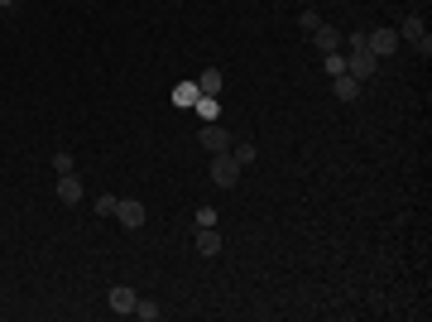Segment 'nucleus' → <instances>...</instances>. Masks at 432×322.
Wrapping results in <instances>:
<instances>
[{"mask_svg": "<svg viewBox=\"0 0 432 322\" xmlns=\"http://www.w3.org/2000/svg\"><path fill=\"white\" fill-rule=\"evenodd\" d=\"M394 34H399V44H408L418 58H432V34H428V25H423L418 15H408V20L394 29Z\"/></svg>", "mask_w": 432, "mask_h": 322, "instance_id": "f257e3e1", "label": "nucleus"}, {"mask_svg": "<svg viewBox=\"0 0 432 322\" xmlns=\"http://www.w3.org/2000/svg\"><path fill=\"white\" fill-rule=\"evenodd\" d=\"M375 73H379V58L370 49H346V78L365 82V78H375Z\"/></svg>", "mask_w": 432, "mask_h": 322, "instance_id": "f03ea898", "label": "nucleus"}, {"mask_svg": "<svg viewBox=\"0 0 432 322\" xmlns=\"http://www.w3.org/2000/svg\"><path fill=\"white\" fill-rule=\"evenodd\" d=\"M212 183L216 188H236V183H241V163H236L231 149H226V154H212Z\"/></svg>", "mask_w": 432, "mask_h": 322, "instance_id": "7ed1b4c3", "label": "nucleus"}, {"mask_svg": "<svg viewBox=\"0 0 432 322\" xmlns=\"http://www.w3.org/2000/svg\"><path fill=\"white\" fill-rule=\"evenodd\" d=\"M365 49L384 63V58L399 54V34H394V29H370V34H365Z\"/></svg>", "mask_w": 432, "mask_h": 322, "instance_id": "20e7f679", "label": "nucleus"}, {"mask_svg": "<svg viewBox=\"0 0 432 322\" xmlns=\"http://www.w3.org/2000/svg\"><path fill=\"white\" fill-rule=\"evenodd\" d=\"M144 202H139V197H120V202H115V221H120V226H125V231H139V226H144Z\"/></svg>", "mask_w": 432, "mask_h": 322, "instance_id": "39448f33", "label": "nucleus"}, {"mask_svg": "<svg viewBox=\"0 0 432 322\" xmlns=\"http://www.w3.org/2000/svg\"><path fill=\"white\" fill-rule=\"evenodd\" d=\"M106 303H110V313H115V318H130V313H135V303H139V294L130 289V284H115V289L106 294Z\"/></svg>", "mask_w": 432, "mask_h": 322, "instance_id": "423d86ee", "label": "nucleus"}, {"mask_svg": "<svg viewBox=\"0 0 432 322\" xmlns=\"http://www.w3.org/2000/svg\"><path fill=\"white\" fill-rule=\"evenodd\" d=\"M197 144H202L207 154H226V149H231V135L221 130L216 120H207V125H202V135H197Z\"/></svg>", "mask_w": 432, "mask_h": 322, "instance_id": "0eeeda50", "label": "nucleus"}, {"mask_svg": "<svg viewBox=\"0 0 432 322\" xmlns=\"http://www.w3.org/2000/svg\"><path fill=\"white\" fill-rule=\"evenodd\" d=\"M307 39L317 44V54H336L346 34H341V29H336V25H317V29H312V34H307Z\"/></svg>", "mask_w": 432, "mask_h": 322, "instance_id": "6e6552de", "label": "nucleus"}, {"mask_svg": "<svg viewBox=\"0 0 432 322\" xmlns=\"http://www.w3.org/2000/svg\"><path fill=\"white\" fill-rule=\"evenodd\" d=\"M58 202H63V207H77L82 202V178L77 173H58Z\"/></svg>", "mask_w": 432, "mask_h": 322, "instance_id": "1a4fd4ad", "label": "nucleus"}, {"mask_svg": "<svg viewBox=\"0 0 432 322\" xmlns=\"http://www.w3.org/2000/svg\"><path fill=\"white\" fill-rule=\"evenodd\" d=\"M221 87H226V73H221V68H202L197 92H202V97H221Z\"/></svg>", "mask_w": 432, "mask_h": 322, "instance_id": "9d476101", "label": "nucleus"}, {"mask_svg": "<svg viewBox=\"0 0 432 322\" xmlns=\"http://www.w3.org/2000/svg\"><path fill=\"white\" fill-rule=\"evenodd\" d=\"M331 92H336V101H346V106H351V101H360V82L346 78V73H341V78H331Z\"/></svg>", "mask_w": 432, "mask_h": 322, "instance_id": "9b49d317", "label": "nucleus"}, {"mask_svg": "<svg viewBox=\"0 0 432 322\" xmlns=\"http://www.w3.org/2000/svg\"><path fill=\"white\" fill-rule=\"evenodd\" d=\"M197 255H207V260L221 255V231H216V226H202V231H197Z\"/></svg>", "mask_w": 432, "mask_h": 322, "instance_id": "f8f14e48", "label": "nucleus"}, {"mask_svg": "<svg viewBox=\"0 0 432 322\" xmlns=\"http://www.w3.org/2000/svg\"><path fill=\"white\" fill-rule=\"evenodd\" d=\"M197 97H202L197 82H178V87H173V106H197Z\"/></svg>", "mask_w": 432, "mask_h": 322, "instance_id": "ddd939ff", "label": "nucleus"}, {"mask_svg": "<svg viewBox=\"0 0 432 322\" xmlns=\"http://www.w3.org/2000/svg\"><path fill=\"white\" fill-rule=\"evenodd\" d=\"M130 318H139V322H159V318H163V308H159V303H154V298H139V303H135V313H130Z\"/></svg>", "mask_w": 432, "mask_h": 322, "instance_id": "4468645a", "label": "nucleus"}, {"mask_svg": "<svg viewBox=\"0 0 432 322\" xmlns=\"http://www.w3.org/2000/svg\"><path fill=\"white\" fill-rule=\"evenodd\" d=\"M322 73L326 78H341V73H346V54H341V49H336V54H322Z\"/></svg>", "mask_w": 432, "mask_h": 322, "instance_id": "2eb2a0df", "label": "nucleus"}, {"mask_svg": "<svg viewBox=\"0 0 432 322\" xmlns=\"http://www.w3.org/2000/svg\"><path fill=\"white\" fill-rule=\"evenodd\" d=\"M231 154H236V163H241V168H250V163L260 159V149H255V144H250V140H241V144H236V149H231Z\"/></svg>", "mask_w": 432, "mask_h": 322, "instance_id": "dca6fc26", "label": "nucleus"}, {"mask_svg": "<svg viewBox=\"0 0 432 322\" xmlns=\"http://www.w3.org/2000/svg\"><path fill=\"white\" fill-rule=\"evenodd\" d=\"M197 116H202V120H216V116H221V101H216V97H197Z\"/></svg>", "mask_w": 432, "mask_h": 322, "instance_id": "f3484780", "label": "nucleus"}, {"mask_svg": "<svg viewBox=\"0 0 432 322\" xmlns=\"http://www.w3.org/2000/svg\"><path fill=\"white\" fill-rule=\"evenodd\" d=\"M317 25H322V15H317V10H303V15H298V29H303V34H312Z\"/></svg>", "mask_w": 432, "mask_h": 322, "instance_id": "a211bd4d", "label": "nucleus"}, {"mask_svg": "<svg viewBox=\"0 0 432 322\" xmlns=\"http://www.w3.org/2000/svg\"><path fill=\"white\" fill-rule=\"evenodd\" d=\"M53 168H58V173H77V163H72L68 149H58V154H53Z\"/></svg>", "mask_w": 432, "mask_h": 322, "instance_id": "6ab92c4d", "label": "nucleus"}, {"mask_svg": "<svg viewBox=\"0 0 432 322\" xmlns=\"http://www.w3.org/2000/svg\"><path fill=\"white\" fill-rule=\"evenodd\" d=\"M115 202H120L115 192H106V197H96V216H115Z\"/></svg>", "mask_w": 432, "mask_h": 322, "instance_id": "aec40b11", "label": "nucleus"}, {"mask_svg": "<svg viewBox=\"0 0 432 322\" xmlns=\"http://www.w3.org/2000/svg\"><path fill=\"white\" fill-rule=\"evenodd\" d=\"M197 226H216V207H197Z\"/></svg>", "mask_w": 432, "mask_h": 322, "instance_id": "412c9836", "label": "nucleus"}, {"mask_svg": "<svg viewBox=\"0 0 432 322\" xmlns=\"http://www.w3.org/2000/svg\"><path fill=\"white\" fill-rule=\"evenodd\" d=\"M0 5H5V10H10V5H15V0H0Z\"/></svg>", "mask_w": 432, "mask_h": 322, "instance_id": "4be33fe9", "label": "nucleus"}, {"mask_svg": "<svg viewBox=\"0 0 432 322\" xmlns=\"http://www.w3.org/2000/svg\"><path fill=\"white\" fill-rule=\"evenodd\" d=\"M0 10H5V5H0Z\"/></svg>", "mask_w": 432, "mask_h": 322, "instance_id": "5701e85b", "label": "nucleus"}]
</instances>
